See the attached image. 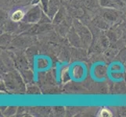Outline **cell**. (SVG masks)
I'll use <instances>...</instances> for the list:
<instances>
[{"instance_id":"cell-1","label":"cell","mask_w":126,"mask_h":117,"mask_svg":"<svg viewBox=\"0 0 126 117\" xmlns=\"http://www.w3.org/2000/svg\"><path fill=\"white\" fill-rule=\"evenodd\" d=\"M40 16V12L38 11V9L34 8V10H32L31 11L28 12V15H26L25 16V20L26 21H28V22H34L36 21Z\"/></svg>"},{"instance_id":"cell-2","label":"cell","mask_w":126,"mask_h":117,"mask_svg":"<svg viewBox=\"0 0 126 117\" xmlns=\"http://www.w3.org/2000/svg\"><path fill=\"white\" fill-rule=\"evenodd\" d=\"M24 16H25V14L23 10H17L11 14L10 18L13 21H14V22H19V21H20L21 20H23L24 18Z\"/></svg>"},{"instance_id":"cell-3","label":"cell","mask_w":126,"mask_h":117,"mask_svg":"<svg viewBox=\"0 0 126 117\" xmlns=\"http://www.w3.org/2000/svg\"><path fill=\"white\" fill-rule=\"evenodd\" d=\"M99 116H102V117H110L112 116L111 112L108 109H103L100 110V112H99Z\"/></svg>"}]
</instances>
